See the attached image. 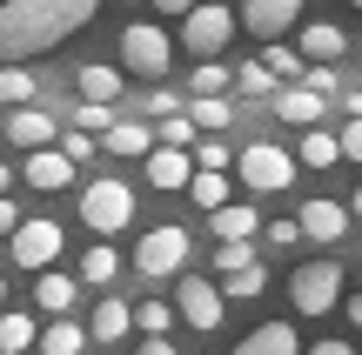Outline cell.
Segmentation results:
<instances>
[{
	"mask_svg": "<svg viewBox=\"0 0 362 355\" xmlns=\"http://www.w3.org/2000/svg\"><path fill=\"white\" fill-rule=\"evenodd\" d=\"M81 222H88L94 235H121V228L134 222V188L115 181V174H94V181L81 188Z\"/></svg>",
	"mask_w": 362,
	"mask_h": 355,
	"instance_id": "7a4b0ae2",
	"label": "cell"
},
{
	"mask_svg": "<svg viewBox=\"0 0 362 355\" xmlns=\"http://www.w3.org/2000/svg\"><path fill=\"white\" fill-rule=\"evenodd\" d=\"M296 161H302V168H336V161H349V155H342V134L309 128V134H302V148H296Z\"/></svg>",
	"mask_w": 362,
	"mask_h": 355,
	"instance_id": "603a6c76",
	"label": "cell"
},
{
	"mask_svg": "<svg viewBox=\"0 0 362 355\" xmlns=\"http://www.w3.org/2000/svg\"><path fill=\"white\" fill-rule=\"evenodd\" d=\"M302 20V0H242V27L255 40H282Z\"/></svg>",
	"mask_w": 362,
	"mask_h": 355,
	"instance_id": "8fae6325",
	"label": "cell"
},
{
	"mask_svg": "<svg viewBox=\"0 0 362 355\" xmlns=\"http://www.w3.org/2000/svg\"><path fill=\"white\" fill-rule=\"evenodd\" d=\"M148 114H155V121L161 114H181V101H175V94H148Z\"/></svg>",
	"mask_w": 362,
	"mask_h": 355,
	"instance_id": "ee69618b",
	"label": "cell"
},
{
	"mask_svg": "<svg viewBox=\"0 0 362 355\" xmlns=\"http://www.w3.org/2000/svg\"><path fill=\"white\" fill-rule=\"evenodd\" d=\"M168 61H175V40L161 34L155 20H128V27H121V67H128V74L161 80V74H168Z\"/></svg>",
	"mask_w": 362,
	"mask_h": 355,
	"instance_id": "277c9868",
	"label": "cell"
},
{
	"mask_svg": "<svg viewBox=\"0 0 362 355\" xmlns=\"http://www.w3.org/2000/svg\"><path fill=\"white\" fill-rule=\"evenodd\" d=\"M181 315L175 302H155V295H148V302H134V329L141 335H168V322Z\"/></svg>",
	"mask_w": 362,
	"mask_h": 355,
	"instance_id": "1f68e13d",
	"label": "cell"
},
{
	"mask_svg": "<svg viewBox=\"0 0 362 355\" xmlns=\"http://www.w3.org/2000/svg\"><path fill=\"white\" fill-rule=\"evenodd\" d=\"M235 20H242V13L215 7V0H202V7H188V13H181V47H188L194 61H215V54L235 40Z\"/></svg>",
	"mask_w": 362,
	"mask_h": 355,
	"instance_id": "5b68a950",
	"label": "cell"
},
{
	"mask_svg": "<svg viewBox=\"0 0 362 355\" xmlns=\"http://www.w3.org/2000/svg\"><path fill=\"white\" fill-rule=\"evenodd\" d=\"M134 355H181V349L168 342V335H141V349H134Z\"/></svg>",
	"mask_w": 362,
	"mask_h": 355,
	"instance_id": "b9f144b4",
	"label": "cell"
},
{
	"mask_svg": "<svg viewBox=\"0 0 362 355\" xmlns=\"http://www.w3.org/2000/svg\"><path fill=\"white\" fill-rule=\"evenodd\" d=\"M188 195L202 201L208 215H215V208H228V174H221V168H194V181H188Z\"/></svg>",
	"mask_w": 362,
	"mask_h": 355,
	"instance_id": "83f0119b",
	"label": "cell"
},
{
	"mask_svg": "<svg viewBox=\"0 0 362 355\" xmlns=\"http://www.w3.org/2000/svg\"><path fill=\"white\" fill-rule=\"evenodd\" d=\"M74 282H67V275H54V268H40V275H34V308H47V315H67V308H74Z\"/></svg>",
	"mask_w": 362,
	"mask_h": 355,
	"instance_id": "44dd1931",
	"label": "cell"
},
{
	"mask_svg": "<svg viewBox=\"0 0 362 355\" xmlns=\"http://www.w3.org/2000/svg\"><path fill=\"white\" fill-rule=\"evenodd\" d=\"M74 88H81V101H121V67L88 61V67L74 74Z\"/></svg>",
	"mask_w": 362,
	"mask_h": 355,
	"instance_id": "7402d4cb",
	"label": "cell"
},
{
	"mask_svg": "<svg viewBox=\"0 0 362 355\" xmlns=\"http://www.w3.org/2000/svg\"><path fill=\"white\" fill-rule=\"evenodd\" d=\"M188 114H194V128L221 134V128L235 121V101H228V94H194V101H188Z\"/></svg>",
	"mask_w": 362,
	"mask_h": 355,
	"instance_id": "4316f807",
	"label": "cell"
},
{
	"mask_svg": "<svg viewBox=\"0 0 362 355\" xmlns=\"http://www.w3.org/2000/svg\"><path fill=\"white\" fill-rule=\"evenodd\" d=\"M309 355H362V349H349V342H309Z\"/></svg>",
	"mask_w": 362,
	"mask_h": 355,
	"instance_id": "f6af8a7d",
	"label": "cell"
},
{
	"mask_svg": "<svg viewBox=\"0 0 362 355\" xmlns=\"http://www.w3.org/2000/svg\"><path fill=\"white\" fill-rule=\"evenodd\" d=\"M40 349H47V355H81V349H88V329H81L74 315H54L47 329H40Z\"/></svg>",
	"mask_w": 362,
	"mask_h": 355,
	"instance_id": "484cf974",
	"label": "cell"
},
{
	"mask_svg": "<svg viewBox=\"0 0 362 355\" xmlns=\"http://www.w3.org/2000/svg\"><path fill=\"white\" fill-rule=\"evenodd\" d=\"M188 228H175V222H161V228H148L141 235V248H134V268H141L148 282H161V275H181L188 268Z\"/></svg>",
	"mask_w": 362,
	"mask_h": 355,
	"instance_id": "52a82bcc",
	"label": "cell"
},
{
	"mask_svg": "<svg viewBox=\"0 0 362 355\" xmlns=\"http://www.w3.org/2000/svg\"><path fill=\"white\" fill-rule=\"evenodd\" d=\"M255 208L248 201H228V208H215V241H255Z\"/></svg>",
	"mask_w": 362,
	"mask_h": 355,
	"instance_id": "d4e9b609",
	"label": "cell"
},
{
	"mask_svg": "<svg viewBox=\"0 0 362 355\" xmlns=\"http://www.w3.org/2000/svg\"><path fill=\"white\" fill-rule=\"evenodd\" d=\"M74 168H81V161L67 155L61 141H54V148H27V168H21V181L47 195V188H67V181H74Z\"/></svg>",
	"mask_w": 362,
	"mask_h": 355,
	"instance_id": "30bf717a",
	"label": "cell"
},
{
	"mask_svg": "<svg viewBox=\"0 0 362 355\" xmlns=\"http://www.w3.org/2000/svg\"><path fill=\"white\" fill-rule=\"evenodd\" d=\"M161 13H188V7H202V0H155Z\"/></svg>",
	"mask_w": 362,
	"mask_h": 355,
	"instance_id": "bcb514c9",
	"label": "cell"
},
{
	"mask_svg": "<svg viewBox=\"0 0 362 355\" xmlns=\"http://www.w3.org/2000/svg\"><path fill=\"white\" fill-rule=\"evenodd\" d=\"M288 302H296V315H329L342 302V262H302L288 275Z\"/></svg>",
	"mask_w": 362,
	"mask_h": 355,
	"instance_id": "8992f818",
	"label": "cell"
},
{
	"mask_svg": "<svg viewBox=\"0 0 362 355\" xmlns=\"http://www.w3.org/2000/svg\"><path fill=\"white\" fill-rule=\"evenodd\" d=\"M61 148H67L74 161H88V155H94V134H88V128H67V134H61Z\"/></svg>",
	"mask_w": 362,
	"mask_h": 355,
	"instance_id": "f35d334b",
	"label": "cell"
},
{
	"mask_svg": "<svg viewBox=\"0 0 362 355\" xmlns=\"http://www.w3.org/2000/svg\"><path fill=\"white\" fill-rule=\"evenodd\" d=\"M194 181V148H168L161 141L148 155V188H188Z\"/></svg>",
	"mask_w": 362,
	"mask_h": 355,
	"instance_id": "9a60e30c",
	"label": "cell"
},
{
	"mask_svg": "<svg viewBox=\"0 0 362 355\" xmlns=\"http://www.w3.org/2000/svg\"><path fill=\"white\" fill-rule=\"evenodd\" d=\"M7 188H13V168H7V161H0V195H7Z\"/></svg>",
	"mask_w": 362,
	"mask_h": 355,
	"instance_id": "c3c4849f",
	"label": "cell"
},
{
	"mask_svg": "<svg viewBox=\"0 0 362 355\" xmlns=\"http://www.w3.org/2000/svg\"><path fill=\"white\" fill-rule=\"evenodd\" d=\"M349 208H356V222H362V188H356V201H349Z\"/></svg>",
	"mask_w": 362,
	"mask_h": 355,
	"instance_id": "681fc988",
	"label": "cell"
},
{
	"mask_svg": "<svg viewBox=\"0 0 362 355\" xmlns=\"http://www.w3.org/2000/svg\"><path fill=\"white\" fill-rule=\"evenodd\" d=\"M128 329H134V302H115V295H101V302H94L88 335H94V342H121Z\"/></svg>",
	"mask_w": 362,
	"mask_h": 355,
	"instance_id": "ac0fdd59",
	"label": "cell"
},
{
	"mask_svg": "<svg viewBox=\"0 0 362 355\" xmlns=\"http://www.w3.org/2000/svg\"><path fill=\"white\" fill-rule=\"evenodd\" d=\"M40 94V80L27 74V61H0V107H27Z\"/></svg>",
	"mask_w": 362,
	"mask_h": 355,
	"instance_id": "cb8c5ba5",
	"label": "cell"
},
{
	"mask_svg": "<svg viewBox=\"0 0 362 355\" xmlns=\"http://www.w3.org/2000/svg\"><path fill=\"white\" fill-rule=\"evenodd\" d=\"M262 241H269V248H296V241H302V222H269V228H262Z\"/></svg>",
	"mask_w": 362,
	"mask_h": 355,
	"instance_id": "74e56055",
	"label": "cell"
},
{
	"mask_svg": "<svg viewBox=\"0 0 362 355\" xmlns=\"http://www.w3.org/2000/svg\"><path fill=\"white\" fill-rule=\"evenodd\" d=\"M0 302H7V275H0Z\"/></svg>",
	"mask_w": 362,
	"mask_h": 355,
	"instance_id": "f907efd6",
	"label": "cell"
},
{
	"mask_svg": "<svg viewBox=\"0 0 362 355\" xmlns=\"http://www.w3.org/2000/svg\"><path fill=\"white\" fill-rule=\"evenodd\" d=\"M115 275H121V255L107 248V241H94V248L81 255V282H94V289H107Z\"/></svg>",
	"mask_w": 362,
	"mask_h": 355,
	"instance_id": "f1b7e54d",
	"label": "cell"
},
{
	"mask_svg": "<svg viewBox=\"0 0 362 355\" xmlns=\"http://www.w3.org/2000/svg\"><path fill=\"white\" fill-rule=\"evenodd\" d=\"M27 355H47V349H40V342H34V349H27Z\"/></svg>",
	"mask_w": 362,
	"mask_h": 355,
	"instance_id": "816d5d0a",
	"label": "cell"
},
{
	"mask_svg": "<svg viewBox=\"0 0 362 355\" xmlns=\"http://www.w3.org/2000/svg\"><path fill=\"white\" fill-rule=\"evenodd\" d=\"M101 148H107V155H155V148H161V134H148V121H115V128H107L101 134Z\"/></svg>",
	"mask_w": 362,
	"mask_h": 355,
	"instance_id": "e0dca14e",
	"label": "cell"
},
{
	"mask_svg": "<svg viewBox=\"0 0 362 355\" xmlns=\"http://www.w3.org/2000/svg\"><path fill=\"white\" fill-rule=\"evenodd\" d=\"M34 342H40V322L21 308H0V355H27Z\"/></svg>",
	"mask_w": 362,
	"mask_h": 355,
	"instance_id": "ffe728a7",
	"label": "cell"
},
{
	"mask_svg": "<svg viewBox=\"0 0 362 355\" xmlns=\"http://www.w3.org/2000/svg\"><path fill=\"white\" fill-rule=\"evenodd\" d=\"M175 308H181V322L188 329H221V315H228V295H221V282H202V275H181V289H175Z\"/></svg>",
	"mask_w": 362,
	"mask_h": 355,
	"instance_id": "9c48e42d",
	"label": "cell"
},
{
	"mask_svg": "<svg viewBox=\"0 0 362 355\" xmlns=\"http://www.w3.org/2000/svg\"><path fill=\"white\" fill-rule=\"evenodd\" d=\"M262 61H269L282 80H302V74H309V54H302V47H282V40H269V47H262Z\"/></svg>",
	"mask_w": 362,
	"mask_h": 355,
	"instance_id": "4dcf8cb0",
	"label": "cell"
},
{
	"mask_svg": "<svg viewBox=\"0 0 362 355\" xmlns=\"http://www.w3.org/2000/svg\"><path fill=\"white\" fill-rule=\"evenodd\" d=\"M349 7H356V13H362V0H349Z\"/></svg>",
	"mask_w": 362,
	"mask_h": 355,
	"instance_id": "f5cc1de1",
	"label": "cell"
},
{
	"mask_svg": "<svg viewBox=\"0 0 362 355\" xmlns=\"http://www.w3.org/2000/svg\"><path fill=\"white\" fill-rule=\"evenodd\" d=\"M342 155L362 161V114H349V128H342Z\"/></svg>",
	"mask_w": 362,
	"mask_h": 355,
	"instance_id": "ab89813d",
	"label": "cell"
},
{
	"mask_svg": "<svg viewBox=\"0 0 362 355\" xmlns=\"http://www.w3.org/2000/svg\"><path fill=\"white\" fill-rule=\"evenodd\" d=\"M342 47H349V34H342L336 20H309L302 27V54H309V61H342Z\"/></svg>",
	"mask_w": 362,
	"mask_h": 355,
	"instance_id": "d6986e66",
	"label": "cell"
},
{
	"mask_svg": "<svg viewBox=\"0 0 362 355\" xmlns=\"http://www.w3.org/2000/svg\"><path fill=\"white\" fill-rule=\"evenodd\" d=\"M215 268H221V275H235V268H255V241H221V248H215Z\"/></svg>",
	"mask_w": 362,
	"mask_h": 355,
	"instance_id": "8d00e7d4",
	"label": "cell"
},
{
	"mask_svg": "<svg viewBox=\"0 0 362 355\" xmlns=\"http://www.w3.org/2000/svg\"><path fill=\"white\" fill-rule=\"evenodd\" d=\"M235 355H302V342H296L288 322H262V329H248L242 342H235Z\"/></svg>",
	"mask_w": 362,
	"mask_h": 355,
	"instance_id": "2e32d148",
	"label": "cell"
},
{
	"mask_svg": "<svg viewBox=\"0 0 362 355\" xmlns=\"http://www.w3.org/2000/svg\"><path fill=\"white\" fill-rule=\"evenodd\" d=\"M296 168H302V161L288 155V148H269V141H255V148L235 155V174H242V188H255V195H282V188H296Z\"/></svg>",
	"mask_w": 362,
	"mask_h": 355,
	"instance_id": "3957f363",
	"label": "cell"
},
{
	"mask_svg": "<svg viewBox=\"0 0 362 355\" xmlns=\"http://www.w3.org/2000/svg\"><path fill=\"white\" fill-rule=\"evenodd\" d=\"M349 215L356 208H342V201H302L296 222H302V235H309V241H342V235H349Z\"/></svg>",
	"mask_w": 362,
	"mask_h": 355,
	"instance_id": "5bb4252c",
	"label": "cell"
},
{
	"mask_svg": "<svg viewBox=\"0 0 362 355\" xmlns=\"http://www.w3.org/2000/svg\"><path fill=\"white\" fill-rule=\"evenodd\" d=\"M342 308H349V322H356V329H362V295H349V302H342Z\"/></svg>",
	"mask_w": 362,
	"mask_h": 355,
	"instance_id": "7dc6e473",
	"label": "cell"
},
{
	"mask_svg": "<svg viewBox=\"0 0 362 355\" xmlns=\"http://www.w3.org/2000/svg\"><path fill=\"white\" fill-rule=\"evenodd\" d=\"M21 222H27V215H21V208H13V201H7V195H0V235H13V228H21Z\"/></svg>",
	"mask_w": 362,
	"mask_h": 355,
	"instance_id": "7bdbcfd3",
	"label": "cell"
},
{
	"mask_svg": "<svg viewBox=\"0 0 362 355\" xmlns=\"http://www.w3.org/2000/svg\"><path fill=\"white\" fill-rule=\"evenodd\" d=\"M322 107H329V94H315L309 80H288V88L275 94V114H282L288 128H315V121H322Z\"/></svg>",
	"mask_w": 362,
	"mask_h": 355,
	"instance_id": "4fadbf2b",
	"label": "cell"
},
{
	"mask_svg": "<svg viewBox=\"0 0 362 355\" xmlns=\"http://www.w3.org/2000/svg\"><path fill=\"white\" fill-rule=\"evenodd\" d=\"M7 141L13 148H54V141H61V128H54L47 107L27 101V107H7Z\"/></svg>",
	"mask_w": 362,
	"mask_h": 355,
	"instance_id": "7c38bea8",
	"label": "cell"
},
{
	"mask_svg": "<svg viewBox=\"0 0 362 355\" xmlns=\"http://www.w3.org/2000/svg\"><path fill=\"white\" fill-rule=\"evenodd\" d=\"M262 289H269V275H262V262H255V268H235V275H221V295H228V302H255Z\"/></svg>",
	"mask_w": 362,
	"mask_h": 355,
	"instance_id": "f546056e",
	"label": "cell"
},
{
	"mask_svg": "<svg viewBox=\"0 0 362 355\" xmlns=\"http://www.w3.org/2000/svg\"><path fill=\"white\" fill-rule=\"evenodd\" d=\"M101 0H7L0 7V61H34L94 20Z\"/></svg>",
	"mask_w": 362,
	"mask_h": 355,
	"instance_id": "6da1fadb",
	"label": "cell"
},
{
	"mask_svg": "<svg viewBox=\"0 0 362 355\" xmlns=\"http://www.w3.org/2000/svg\"><path fill=\"white\" fill-rule=\"evenodd\" d=\"M275 80H282V74H275L269 61H248V67H235V88H242V94H282Z\"/></svg>",
	"mask_w": 362,
	"mask_h": 355,
	"instance_id": "d6a6232c",
	"label": "cell"
},
{
	"mask_svg": "<svg viewBox=\"0 0 362 355\" xmlns=\"http://www.w3.org/2000/svg\"><path fill=\"white\" fill-rule=\"evenodd\" d=\"M74 128L107 134V128H115V101H81V107H74Z\"/></svg>",
	"mask_w": 362,
	"mask_h": 355,
	"instance_id": "e575fe53",
	"label": "cell"
},
{
	"mask_svg": "<svg viewBox=\"0 0 362 355\" xmlns=\"http://www.w3.org/2000/svg\"><path fill=\"white\" fill-rule=\"evenodd\" d=\"M194 161H202V168H228V148H221V141H202V148H194Z\"/></svg>",
	"mask_w": 362,
	"mask_h": 355,
	"instance_id": "60d3db41",
	"label": "cell"
},
{
	"mask_svg": "<svg viewBox=\"0 0 362 355\" xmlns=\"http://www.w3.org/2000/svg\"><path fill=\"white\" fill-rule=\"evenodd\" d=\"M235 88V74L221 61H194V94H228Z\"/></svg>",
	"mask_w": 362,
	"mask_h": 355,
	"instance_id": "836d02e7",
	"label": "cell"
},
{
	"mask_svg": "<svg viewBox=\"0 0 362 355\" xmlns=\"http://www.w3.org/2000/svg\"><path fill=\"white\" fill-rule=\"evenodd\" d=\"M161 141H168V148H194V134H202V128H194V114H161Z\"/></svg>",
	"mask_w": 362,
	"mask_h": 355,
	"instance_id": "d590c367",
	"label": "cell"
},
{
	"mask_svg": "<svg viewBox=\"0 0 362 355\" xmlns=\"http://www.w3.org/2000/svg\"><path fill=\"white\" fill-rule=\"evenodd\" d=\"M7 248H13V268H27V275H40V268H54V255H61V222H21L7 235Z\"/></svg>",
	"mask_w": 362,
	"mask_h": 355,
	"instance_id": "ba28073f",
	"label": "cell"
}]
</instances>
